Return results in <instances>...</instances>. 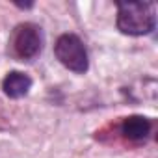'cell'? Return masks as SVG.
I'll return each mask as SVG.
<instances>
[{
	"mask_svg": "<svg viewBox=\"0 0 158 158\" xmlns=\"http://www.w3.org/2000/svg\"><path fill=\"white\" fill-rule=\"evenodd\" d=\"M13 54L21 60L35 58L43 48V32L34 23H23L15 28L11 37Z\"/></svg>",
	"mask_w": 158,
	"mask_h": 158,
	"instance_id": "3",
	"label": "cell"
},
{
	"mask_svg": "<svg viewBox=\"0 0 158 158\" xmlns=\"http://www.w3.org/2000/svg\"><path fill=\"white\" fill-rule=\"evenodd\" d=\"M149 130H151V121L147 117H143V115H130L121 125L123 136L132 139V141H139V139L147 138Z\"/></svg>",
	"mask_w": 158,
	"mask_h": 158,
	"instance_id": "5",
	"label": "cell"
},
{
	"mask_svg": "<svg viewBox=\"0 0 158 158\" xmlns=\"http://www.w3.org/2000/svg\"><path fill=\"white\" fill-rule=\"evenodd\" d=\"M156 26V8L152 2H119L117 28L128 35H147Z\"/></svg>",
	"mask_w": 158,
	"mask_h": 158,
	"instance_id": "1",
	"label": "cell"
},
{
	"mask_svg": "<svg viewBox=\"0 0 158 158\" xmlns=\"http://www.w3.org/2000/svg\"><path fill=\"white\" fill-rule=\"evenodd\" d=\"M32 88V78L26 74V73H21V71H11L6 74L4 82H2V89L8 97L11 99H21L24 97Z\"/></svg>",
	"mask_w": 158,
	"mask_h": 158,
	"instance_id": "4",
	"label": "cell"
},
{
	"mask_svg": "<svg viewBox=\"0 0 158 158\" xmlns=\"http://www.w3.org/2000/svg\"><path fill=\"white\" fill-rule=\"evenodd\" d=\"M54 54L60 60V63H63L67 69L74 73H86L89 67V60H88L84 43L73 34H63L58 37L54 45Z\"/></svg>",
	"mask_w": 158,
	"mask_h": 158,
	"instance_id": "2",
	"label": "cell"
}]
</instances>
